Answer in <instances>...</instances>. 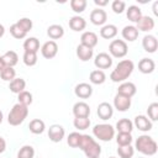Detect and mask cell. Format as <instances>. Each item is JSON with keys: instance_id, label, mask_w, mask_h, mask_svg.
<instances>
[{"instance_id": "obj_1", "label": "cell", "mask_w": 158, "mask_h": 158, "mask_svg": "<svg viewBox=\"0 0 158 158\" xmlns=\"http://www.w3.org/2000/svg\"><path fill=\"white\" fill-rule=\"evenodd\" d=\"M133 69H135L133 62L131 59H123V60L118 62L116 68L111 72L110 79L114 83H123L132 74Z\"/></svg>"}, {"instance_id": "obj_2", "label": "cell", "mask_w": 158, "mask_h": 158, "mask_svg": "<svg viewBox=\"0 0 158 158\" xmlns=\"http://www.w3.org/2000/svg\"><path fill=\"white\" fill-rule=\"evenodd\" d=\"M79 148L85 153L88 158H99L101 154L100 144L89 135H81Z\"/></svg>"}, {"instance_id": "obj_3", "label": "cell", "mask_w": 158, "mask_h": 158, "mask_svg": "<svg viewBox=\"0 0 158 158\" xmlns=\"http://www.w3.org/2000/svg\"><path fill=\"white\" fill-rule=\"evenodd\" d=\"M135 148L144 156H154L157 153V142L148 135H142L136 139Z\"/></svg>"}, {"instance_id": "obj_4", "label": "cell", "mask_w": 158, "mask_h": 158, "mask_svg": "<svg viewBox=\"0 0 158 158\" xmlns=\"http://www.w3.org/2000/svg\"><path fill=\"white\" fill-rule=\"evenodd\" d=\"M27 115H28V107L17 102L10 110V112L7 115V122L11 126H19L25 121Z\"/></svg>"}, {"instance_id": "obj_5", "label": "cell", "mask_w": 158, "mask_h": 158, "mask_svg": "<svg viewBox=\"0 0 158 158\" xmlns=\"http://www.w3.org/2000/svg\"><path fill=\"white\" fill-rule=\"evenodd\" d=\"M93 135L104 142H109L115 136V128L109 123H98L93 127Z\"/></svg>"}, {"instance_id": "obj_6", "label": "cell", "mask_w": 158, "mask_h": 158, "mask_svg": "<svg viewBox=\"0 0 158 158\" xmlns=\"http://www.w3.org/2000/svg\"><path fill=\"white\" fill-rule=\"evenodd\" d=\"M109 52H110L111 57L123 58L127 54V52H128L127 43L123 40H114L109 44Z\"/></svg>"}, {"instance_id": "obj_7", "label": "cell", "mask_w": 158, "mask_h": 158, "mask_svg": "<svg viewBox=\"0 0 158 158\" xmlns=\"http://www.w3.org/2000/svg\"><path fill=\"white\" fill-rule=\"evenodd\" d=\"M41 53L46 59H52L58 53V44L56 43V41H47L41 47Z\"/></svg>"}, {"instance_id": "obj_8", "label": "cell", "mask_w": 158, "mask_h": 158, "mask_svg": "<svg viewBox=\"0 0 158 158\" xmlns=\"http://www.w3.org/2000/svg\"><path fill=\"white\" fill-rule=\"evenodd\" d=\"M64 135H65L64 127L60 126V125L54 123V125L49 126V128H48V138H49L52 142H54V143L60 142V141L64 138Z\"/></svg>"}, {"instance_id": "obj_9", "label": "cell", "mask_w": 158, "mask_h": 158, "mask_svg": "<svg viewBox=\"0 0 158 158\" xmlns=\"http://www.w3.org/2000/svg\"><path fill=\"white\" fill-rule=\"evenodd\" d=\"M94 64L98 69H107L112 65V57L109 54V53H105V52H101L99 53L95 59H94Z\"/></svg>"}, {"instance_id": "obj_10", "label": "cell", "mask_w": 158, "mask_h": 158, "mask_svg": "<svg viewBox=\"0 0 158 158\" xmlns=\"http://www.w3.org/2000/svg\"><path fill=\"white\" fill-rule=\"evenodd\" d=\"M106 20H107V14L101 7L94 9L90 12V22L95 26H102L106 22Z\"/></svg>"}, {"instance_id": "obj_11", "label": "cell", "mask_w": 158, "mask_h": 158, "mask_svg": "<svg viewBox=\"0 0 158 158\" xmlns=\"http://www.w3.org/2000/svg\"><path fill=\"white\" fill-rule=\"evenodd\" d=\"M114 107L117 111H121V112L127 111L131 107V98L116 94L115 98H114Z\"/></svg>"}, {"instance_id": "obj_12", "label": "cell", "mask_w": 158, "mask_h": 158, "mask_svg": "<svg viewBox=\"0 0 158 158\" xmlns=\"http://www.w3.org/2000/svg\"><path fill=\"white\" fill-rule=\"evenodd\" d=\"M74 94L79 99H88L93 94V86L88 83H79L74 88Z\"/></svg>"}, {"instance_id": "obj_13", "label": "cell", "mask_w": 158, "mask_h": 158, "mask_svg": "<svg viewBox=\"0 0 158 158\" xmlns=\"http://www.w3.org/2000/svg\"><path fill=\"white\" fill-rule=\"evenodd\" d=\"M133 125L136 126V128H138L139 131H142V132H148V131H151L152 130V121L147 117V116H144V115H137L136 117H135V122H133Z\"/></svg>"}, {"instance_id": "obj_14", "label": "cell", "mask_w": 158, "mask_h": 158, "mask_svg": "<svg viewBox=\"0 0 158 158\" xmlns=\"http://www.w3.org/2000/svg\"><path fill=\"white\" fill-rule=\"evenodd\" d=\"M96 114H98L99 118L106 121V120H109V118L112 117V115H114V107L109 102H105L104 101V102L99 104L98 110H96Z\"/></svg>"}, {"instance_id": "obj_15", "label": "cell", "mask_w": 158, "mask_h": 158, "mask_svg": "<svg viewBox=\"0 0 158 158\" xmlns=\"http://www.w3.org/2000/svg\"><path fill=\"white\" fill-rule=\"evenodd\" d=\"M142 47L148 53H154L158 48V41L153 35H146L142 40Z\"/></svg>"}, {"instance_id": "obj_16", "label": "cell", "mask_w": 158, "mask_h": 158, "mask_svg": "<svg viewBox=\"0 0 158 158\" xmlns=\"http://www.w3.org/2000/svg\"><path fill=\"white\" fill-rule=\"evenodd\" d=\"M80 44L86 46L89 48H94L98 44V36H96V33H94L91 31L83 32V35L80 36Z\"/></svg>"}, {"instance_id": "obj_17", "label": "cell", "mask_w": 158, "mask_h": 158, "mask_svg": "<svg viewBox=\"0 0 158 158\" xmlns=\"http://www.w3.org/2000/svg\"><path fill=\"white\" fill-rule=\"evenodd\" d=\"M73 114L75 117H89L90 106L84 101H78L73 106Z\"/></svg>"}, {"instance_id": "obj_18", "label": "cell", "mask_w": 158, "mask_h": 158, "mask_svg": "<svg viewBox=\"0 0 158 158\" xmlns=\"http://www.w3.org/2000/svg\"><path fill=\"white\" fill-rule=\"evenodd\" d=\"M137 89H136V85L131 81H123L118 85V89H117V94L120 95H123V96H127V98H132L135 94H136Z\"/></svg>"}, {"instance_id": "obj_19", "label": "cell", "mask_w": 158, "mask_h": 158, "mask_svg": "<svg viewBox=\"0 0 158 158\" xmlns=\"http://www.w3.org/2000/svg\"><path fill=\"white\" fill-rule=\"evenodd\" d=\"M136 28L138 31H143V32H149L151 30L154 28V20L151 16H142L139 19V21L137 22Z\"/></svg>"}, {"instance_id": "obj_20", "label": "cell", "mask_w": 158, "mask_h": 158, "mask_svg": "<svg viewBox=\"0 0 158 158\" xmlns=\"http://www.w3.org/2000/svg\"><path fill=\"white\" fill-rule=\"evenodd\" d=\"M156 69V63L151 58H142L138 62V70L143 74H151Z\"/></svg>"}, {"instance_id": "obj_21", "label": "cell", "mask_w": 158, "mask_h": 158, "mask_svg": "<svg viewBox=\"0 0 158 158\" xmlns=\"http://www.w3.org/2000/svg\"><path fill=\"white\" fill-rule=\"evenodd\" d=\"M69 27L73 31H77V32L83 31L86 27V21H85L84 17H81L79 15H75V16L70 17V20H69Z\"/></svg>"}, {"instance_id": "obj_22", "label": "cell", "mask_w": 158, "mask_h": 158, "mask_svg": "<svg viewBox=\"0 0 158 158\" xmlns=\"http://www.w3.org/2000/svg\"><path fill=\"white\" fill-rule=\"evenodd\" d=\"M121 35H122L123 40H126L128 42H133V41H136L138 38V30L136 28V26H132V25L125 26L122 28Z\"/></svg>"}, {"instance_id": "obj_23", "label": "cell", "mask_w": 158, "mask_h": 158, "mask_svg": "<svg viewBox=\"0 0 158 158\" xmlns=\"http://www.w3.org/2000/svg\"><path fill=\"white\" fill-rule=\"evenodd\" d=\"M93 54H94V51L93 48H89L86 46H83V44H79L77 47V57L81 60V62H86L89 59L93 58Z\"/></svg>"}, {"instance_id": "obj_24", "label": "cell", "mask_w": 158, "mask_h": 158, "mask_svg": "<svg viewBox=\"0 0 158 158\" xmlns=\"http://www.w3.org/2000/svg\"><path fill=\"white\" fill-rule=\"evenodd\" d=\"M47 35H48V37H49L52 41L59 40V38H62V37L64 36V28H63L60 25H57V23L51 25V26L47 28Z\"/></svg>"}, {"instance_id": "obj_25", "label": "cell", "mask_w": 158, "mask_h": 158, "mask_svg": "<svg viewBox=\"0 0 158 158\" xmlns=\"http://www.w3.org/2000/svg\"><path fill=\"white\" fill-rule=\"evenodd\" d=\"M117 27L115 26V25H111V23H109V25H104L102 27H101V30H100V36L102 37V38H105V40H112L114 37H116V35H117Z\"/></svg>"}, {"instance_id": "obj_26", "label": "cell", "mask_w": 158, "mask_h": 158, "mask_svg": "<svg viewBox=\"0 0 158 158\" xmlns=\"http://www.w3.org/2000/svg\"><path fill=\"white\" fill-rule=\"evenodd\" d=\"M126 16H127V19H128L131 22L137 23V22L139 21V19H141L143 15H142V11H141V9H139L138 6L131 5V6H128V9H127V11H126Z\"/></svg>"}, {"instance_id": "obj_27", "label": "cell", "mask_w": 158, "mask_h": 158, "mask_svg": "<svg viewBox=\"0 0 158 158\" xmlns=\"http://www.w3.org/2000/svg\"><path fill=\"white\" fill-rule=\"evenodd\" d=\"M25 88H26V81H25V79H22V78H15V79L11 80L10 84H9V89H10V91L14 93V94H20L21 91L25 90Z\"/></svg>"}, {"instance_id": "obj_28", "label": "cell", "mask_w": 158, "mask_h": 158, "mask_svg": "<svg viewBox=\"0 0 158 158\" xmlns=\"http://www.w3.org/2000/svg\"><path fill=\"white\" fill-rule=\"evenodd\" d=\"M23 49L25 52H32L37 53L40 49V41L36 37H28L23 42Z\"/></svg>"}, {"instance_id": "obj_29", "label": "cell", "mask_w": 158, "mask_h": 158, "mask_svg": "<svg viewBox=\"0 0 158 158\" xmlns=\"http://www.w3.org/2000/svg\"><path fill=\"white\" fill-rule=\"evenodd\" d=\"M1 58H2V60L5 63V67H12L14 68V65H16L17 62H19V56H17V53L15 51H7V52H5L1 56Z\"/></svg>"}, {"instance_id": "obj_30", "label": "cell", "mask_w": 158, "mask_h": 158, "mask_svg": "<svg viewBox=\"0 0 158 158\" xmlns=\"http://www.w3.org/2000/svg\"><path fill=\"white\" fill-rule=\"evenodd\" d=\"M116 130L122 133H131L133 130V122L128 118H121L116 123Z\"/></svg>"}, {"instance_id": "obj_31", "label": "cell", "mask_w": 158, "mask_h": 158, "mask_svg": "<svg viewBox=\"0 0 158 158\" xmlns=\"http://www.w3.org/2000/svg\"><path fill=\"white\" fill-rule=\"evenodd\" d=\"M89 80H90L91 84L100 85V84H102V83L106 80V75H105V73H104L102 70L95 69V70L90 72V74H89Z\"/></svg>"}, {"instance_id": "obj_32", "label": "cell", "mask_w": 158, "mask_h": 158, "mask_svg": "<svg viewBox=\"0 0 158 158\" xmlns=\"http://www.w3.org/2000/svg\"><path fill=\"white\" fill-rule=\"evenodd\" d=\"M28 128H30V131H31L33 135H41V133L44 132L46 125H44V122H43L42 120H40V118H33V120L30 122Z\"/></svg>"}, {"instance_id": "obj_33", "label": "cell", "mask_w": 158, "mask_h": 158, "mask_svg": "<svg viewBox=\"0 0 158 158\" xmlns=\"http://www.w3.org/2000/svg\"><path fill=\"white\" fill-rule=\"evenodd\" d=\"M117 153H118L120 158H132L133 154H135V148L131 144H128V146H118Z\"/></svg>"}, {"instance_id": "obj_34", "label": "cell", "mask_w": 158, "mask_h": 158, "mask_svg": "<svg viewBox=\"0 0 158 158\" xmlns=\"http://www.w3.org/2000/svg\"><path fill=\"white\" fill-rule=\"evenodd\" d=\"M33 157H35V149L30 144L22 146L17 152V158H33Z\"/></svg>"}, {"instance_id": "obj_35", "label": "cell", "mask_w": 158, "mask_h": 158, "mask_svg": "<svg viewBox=\"0 0 158 158\" xmlns=\"http://www.w3.org/2000/svg\"><path fill=\"white\" fill-rule=\"evenodd\" d=\"M17 99H19V104H22V105H25V106H30L31 104H32V101H33V99H32V94L30 93V91H27V90H23V91H21L20 94H17Z\"/></svg>"}, {"instance_id": "obj_36", "label": "cell", "mask_w": 158, "mask_h": 158, "mask_svg": "<svg viewBox=\"0 0 158 158\" xmlns=\"http://www.w3.org/2000/svg\"><path fill=\"white\" fill-rule=\"evenodd\" d=\"M73 125L75 128H78L79 131H84L86 128H89L90 126V120L89 117H75L73 121Z\"/></svg>"}, {"instance_id": "obj_37", "label": "cell", "mask_w": 158, "mask_h": 158, "mask_svg": "<svg viewBox=\"0 0 158 158\" xmlns=\"http://www.w3.org/2000/svg\"><path fill=\"white\" fill-rule=\"evenodd\" d=\"M0 77L2 80L5 81H11L16 78V72L12 67H5L1 72H0Z\"/></svg>"}, {"instance_id": "obj_38", "label": "cell", "mask_w": 158, "mask_h": 158, "mask_svg": "<svg viewBox=\"0 0 158 158\" xmlns=\"http://www.w3.org/2000/svg\"><path fill=\"white\" fill-rule=\"evenodd\" d=\"M80 138H81V133H79V132H72V133H69V136L67 138V143L72 148H78L79 147V143H80Z\"/></svg>"}, {"instance_id": "obj_39", "label": "cell", "mask_w": 158, "mask_h": 158, "mask_svg": "<svg viewBox=\"0 0 158 158\" xmlns=\"http://www.w3.org/2000/svg\"><path fill=\"white\" fill-rule=\"evenodd\" d=\"M116 142H117V146H128L132 143V135L118 132V135L116 136Z\"/></svg>"}, {"instance_id": "obj_40", "label": "cell", "mask_w": 158, "mask_h": 158, "mask_svg": "<svg viewBox=\"0 0 158 158\" xmlns=\"http://www.w3.org/2000/svg\"><path fill=\"white\" fill-rule=\"evenodd\" d=\"M70 7L74 12L81 14L86 9V0H72L70 1Z\"/></svg>"}, {"instance_id": "obj_41", "label": "cell", "mask_w": 158, "mask_h": 158, "mask_svg": "<svg viewBox=\"0 0 158 158\" xmlns=\"http://www.w3.org/2000/svg\"><path fill=\"white\" fill-rule=\"evenodd\" d=\"M22 60L27 67H33L37 63V53L32 52H25L22 56Z\"/></svg>"}, {"instance_id": "obj_42", "label": "cell", "mask_w": 158, "mask_h": 158, "mask_svg": "<svg viewBox=\"0 0 158 158\" xmlns=\"http://www.w3.org/2000/svg\"><path fill=\"white\" fill-rule=\"evenodd\" d=\"M16 25H17L22 31H25L26 33H27L28 31H31V30H32V26H33L32 20H30L28 17H22V19H20V20L16 22Z\"/></svg>"}, {"instance_id": "obj_43", "label": "cell", "mask_w": 158, "mask_h": 158, "mask_svg": "<svg viewBox=\"0 0 158 158\" xmlns=\"http://www.w3.org/2000/svg\"><path fill=\"white\" fill-rule=\"evenodd\" d=\"M10 33H11V36L14 37V38H17V40H22V38H25L26 37V32L25 31H22L16 23H14V25H11L10 26Z\"/></svg>"}, {"instance_id": "obj_44", "label": "cell", "mask_w": 158, "mask_h": 158, "mask_svg": "<svg viewBox=\"0 0 158 158\" xmlns=\"http://www.w3.org/2000/svg\"><path fill=\"white\" fill-rule=\"evenodd\" d=\"M147 114L151 121H157L158 120V102H152L147 109Z\"/></svg>"}, {"instance_id": "obj_45", "label": "cell", "mask_w": 158, "mask_h": 158, "mask_svg": "<svg viewBox=\"0 0 158 158\" xmlns=\"http://www.w3.org/2000/svg\"><path fill=\"white\" fill-rule=\"evenodd\" d=\"M111 9L115 14H122L126 9V4L122 0H114L111 4Z\"/></svg>"}, {"instance_id": "obj_46", "label": "cell", "mask_w": 158, "mask_h": 158, "mask_svg": "<svg viewBox=\"0 0 158 158\" xmlns=\"http://www.w3.org/2000/svg\"><path fill=\"white\" fill-rule=\"evenodd\" d=\"M5 149H6V141L0 136V154L4 153Z\"/></svg>"}, {"instance_id": "obj_47", "label": "cell", "mask_w": 158, "mask_h": 158, "mask_svg": "<svg viewBox=\"0 0 158 158\" xmlns=\"http://www.w3.org/2000/svg\"><path fill=\"white\" fill-rule=\"evenodd\" d=\"M94 2L98 6H105V5H107V1L106 0H94Z\"/></svg>"}, {"instance_id": "obj_48", "label": "cell", "mask_w": 158, "mask_h": 158, "mask_svg": "<svg viewBox=\"0 0 158 158\" xmlns=\"http://www.w3.org/2000/svg\"><path fill=\"white\" fill-rule=\"evenodd\" d=\"M4 35H5V27H4V26L0 23V38H1Z\"/></svg>"}, {"instance_id": "obj_49", "label": "cell", "mask_w": 158, "mask_h": 158, "mask_svg": "<svg viewBox=\"0 0 158 158\" xmlns=\"http://www.w3.org/2000/svg\"><path fill=\"white\" fill-rule=\"evenodd\" d=\"M157 5H158V1H156L153 4V12H154V15H158V12H157Z\"/></svg>"}, {"instance_id": "obj_50", "label": "cell", "mask_w": 158, "mask_h": 158, "mask_svg": "<svg viewBox=\"0 0 158 158\" xmlns=\"http://www.w3.org/2000/svg\"><path fill=\"white\" fill-rule=\"evenodd\" d=\"M4 68H5V63H4V60H2V58L0 57V72H1V70H2Z\"/></svg>"}, {"instance_id": "obj_51", "label": "cell", "mask_w": 158, "mask_h": 158, "mask_svg": "<svg viewBox=\"0 0 158 158\" xmlns=\"http://www.w3.org/2000/svg\"><path fill=\"white\" fill-rule=\"evenodd\" d=\"M2 118H4V114H2V111L0 110V123L2 122Z\"/></svg>"}, {"instance_id": "obj_52", "label": "cell", "mask_w": 158, "mask_h": 158, "mask_svg": "<svg viewBox=\"0 0 158 158\" xmlns=\"http://www.w3.org/2000/svg\"><path fill=\"white\" fill-rule=\"evenodd\" d=\"M109 158H116V157H109Z\"/></svg>"}, {"instance_id": "obj_53", "label": "cell", "mask_w": 158, "mask_h": 158, "mask_svg": "<svg viewBox=\"0 0 158 158\" xmlns=\"http://www.w3.org/2000/svg\"><path fill=\"white\" fill-rule=\"evenodd\" d=\"M138 158H143V157H138Z\"/></svg>"}]
</instances>
